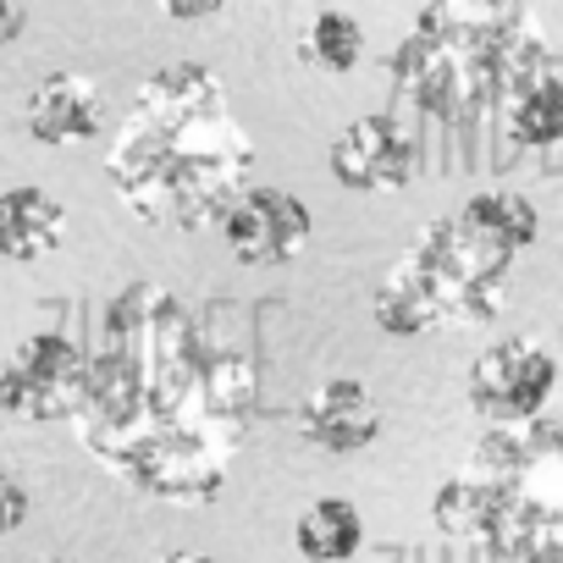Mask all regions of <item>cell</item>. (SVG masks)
<instances>
[{"instance_id": "cell-7", "label": "cell", "mask_w": 563, "mask_h": 563, "mask_svg": "<svg viewBox=\"0 0 563 563\" xmlns=\"http://www.w3.org/2000/svg\"><path fill=\"white\" fill-rule=\"evenodd\" d=\"M558 387V360L536 338H503L470 365V404L492 426H525L547 409Z\"/></svg>"}, {"instance_id": "cell-16", "label": "cell", "mask_w": 563, "mask_h": 563, "mask_svg": "<svg viewBox=\"0 0 563 563\" xmlns=\"http://www.w3.org/2000/svg\"><path fill=\"white\" fill-rule=\"evenodd\" d=\"M360 56H365V29L349 12H338V7L316 12V23L305 29V62H316L321 73L343 78V73L360 67Z\"/></svg>"}, {"instance_id": "cell-21", "label": "cell", "mask_w": 563, "mask_h": 563, "mask_svg": "<svg viewBox=\"0 0 563 563\" xmlns=\"http://www.w3.org/2000/svg\"><path fill=\"white\" fill-rule=\"evenodd\" d=\"M519 563H558V558H519Z\"/></svg>"}, {"instance_id": "cell-14", "label": "cell", "mask_w": 563, "mask_h": 563, "mask_svg": "<svg viewBox=\"0 0 563 563\" xmlns=\"http://www.w3.org/2000/svg\"><path fill=\"white\" fill-rule=\"evenodd\" d=\"M503 128L525 150H552L563 139V78L558 73H536L530 84H519L503 100Z\"/></svg>"}, {"instance_id": "cell-10", "label": "cell", "mask_w": 563, "mask_h": 563, "mask_svg": "<svg viewBox=\"0 0 563 563\" xmlns=\"http://www.w3.org/2000/svg\"><path fill=\"white\" fill-rule=\"evenodd\" d=\"M106 128V95L95 78L84 73H51L34 84L29 95V133L51 150H67V144H89L95 133Z\"/></svg>"}, {"instance_id": "cell-9", "label": "cell", "mask_w": 563, "mask_h": 563, "mask_svg": "<svg viewBox=\"0 0 563 563\" xmlns=\"http://www.w3.org/2000/svg\"><path fill=\"white\" fill-rule=\"evenodd\" d=\"M327 161H332V177L354 194H398L420 172V139L398 117L376 111V117H354L332 139Z\"/></svg>"}, {"instance_id": "cell-13", "label": "cell", "mask_w": 563, "mask_h": 563, "mask_svg": "<svg viewBox=\"0 0 563 563\" xmlns=\"http://www.w3.org/2000/svg\"><path fill=\"white\" fill-rule=\"evenodd\" d=\"M360 541H365V519H360V508L343 503V497L310 503V508L299 514V525H294V547H299L305 563H354Z\"/></svg>"}, {"instance_id": "cell-3", "label": "cell", "mask_w": 563, "mask_h": 563, "mask_svg": "<svg viewBox=\"0 0 563 563\" xmlns=\"http://www.w3.org/2000/svg\"><path fill=\"white\" fill-rule=\"evenodd\" d=\"M387 73L415 111L470 128L503 111L519 84L552 73V51L525 0H426Z\"/></svg>"}, {"instance_id": "cell-5", "label": "cell", "mask_w": 563, "mask_h": 563, "mask_svg": "<svg viewBox=\"0 0 563 563\" xmlns=\"http://www.w3.org/2000/svg\"><path fill=\"white\" fill-rule=\"evenodd\" d=\"M514 249L464 216L431 221L393 276L376 288V327L387 338H426L453 327H486L503 310Z\"/></svg>"}, {"instance_id": "cell-8", "label": "cell", "mask_w": 563, "mask_h": 563, "mask_svg": "<svg viewBox=\"0 0 563 563\" xmlns=\"http://www.w3.org/2000/svg\"><path fill=\"white\" fill-rule=\"evenodd\" d=\"M221 238L243 265H288L310 249V205L294 188L249 183L221 210Z\"/></svg>"}, {"instance_id": "cell-19", "label": "cell", "mask_w": 563, "mask_h": 563, "mask_svg": "<svg viewBox=\"0 0 563 563\" xmlns=\"http://www.w3.org/2000/svg\"><path fill=\"white\" fill-rule=\"evenodd\" d=\"M29 29V12H23V0H0V45H18Z\"/></svg>"}, {"instance_id": "cell-2", "label": "cell", "mask_w": 563, "mask_h": 563, "mask_svg": "<svg viewBox=\"0 0 563 563\" xmlns=\"http://www.w3.org/2000/svg\"><path fill=\"white\" fill-rule=\"evenodd\" d=\"M254 139L232 117L205 62H172L139 84V100L106 155L117 199L150 227L199 232L249 188Z\"/></svg>"}, {"instance_id": "cell-1", "label": "cell", "mask_w": 563, "mask_h": 563, "mask_svg": "<svg viewBox=\"0 0 563 563\" xmlns=\"http://www.w3.org/2000/svg\"><path fill=\"white\" fill-rule=\"evenodd\" d=\"M254 365L210 349L166 288H128L111 305L106 349L89 354L78 404L84 448L133 492L199 508L227 486V470L254 426Z\"/></svg>"}, {"instance_id": "cell-11", "label": "cell", "mask_w": 563, "mask_h": 563, "mask_svg": "<svg viewBox=\"0 0 563 563\" xmlns=\"http://www.w3.org/2000/svg\"><path fill=\"white\" fill-rule=\"evenodd\" d=\"M299 426H305V437L321 453H360V448H371L382 437V409H376V398H371L365 382L332 376V382H321L305 398Z\"/></svg>"}, {"instance_id": "cell-22", "label": "cell", "mask_w": 563, "mask_h": 563, "mask_svg": "<svg viewBox=\"0 0 563 563\" xmlns=\"http://www.w3.org/2000/svg\"><path fill=\"white\" fill-rule=\"evenodd\" d=\"M56 563H73V558H56Z\"/></svg>"}, {"instance_id": "cell-12", "label": "cell", "mask_w": 563, "mask_h": 563, "mask_svg": "<svg viewBox=\"0 0 563 563\" xmlns=\"http://www.w3.org/2000/svg\"><path fill=\"white\" fill-rule=\"evenodd\" d=\"M67 243V205L51 188H7L0 194V260L34 265Z\"/></svg>"}, {"instance_id": "cell-6", "label": "cell", "mask_w": 563, "mask_h": 563, "mask_svg": "<svg viewBox=\"0 0 563 563\" xmlns=\"http://www.w3.org/2000/svg\"><path fill=\"white\" fill-rule=\"evenodd\" d=\"M89 387V354L62 332H34L0 371V409L18 420H73Z\"/></svg>"}, {"instance_id": "cell-15", "label": "cell", "mask_w": 563, "mask_h": 563, "mask_svg": "<svg viewBox=\"0 0 563 563\" xmlns=\"http://www.w3.org/2000/svg\"><path fill=\"white\" fill-rule=\"evenodd\" d=\"M459 216H464V221H475L481 232H492L497 243H508L514 254H525V249L536 243V232H541L536 205H530L525 194H514V188H486V194H470Z\"/></svg>"}, {"instance_id": "cell-17", "label": "cell", "mask_w": 563, "mask_h": 563, "mask_svg": "<svg viewBox=\"0 0 563 563\" xmlns=\"http://www.w3.org/2000/svg\"><path fill=\"white\" fill-rule=\"evenodd\" d=\"M29 492H23V481H12V475H0V536H12V530H23V519H29Z\"/></svg>"}, {"instance_id": "cell-20", "label": "cell", "mask_w": 563, "mask_h": 563, "mask_svg": "<svg viewBox=\"0 0 563 563\" xmlns=\"http://www.w3.org/2000/svg\"><path fill=\"white\" fill-rule=\"evenodd\" d=\"M155 563H216L210 552H161Z\"/></svg>"}, {"instance_id": "cell-18", "label": "cell", "mask_w": 563, "mask_h": 563, "mask_svg": "<svg viewBox=\"0 0 563 563\" xmlns=\"http://www.w3.org/2000/svg\"><path fill=\"white\" fill-rule=\"evenodd\" d=\"M227 0H161V12L177 18V23H199V18H216Z\"/></svg>"}, {"instance_id": "cell-4", "label": "cell", "mask_w": 563, "mask_h": 563, "mask_svg": "<svg viewBox=\"0 0 563 563\" xmlns=\"http://www.w3.org/2000/svg\"><path fill=\"white\" fill-rule=\"evenodd\" d=\"M431 519L442 536L486 547L508 563H563V426L536 415L525 426L486 431L470 470L437 486Z\"/></svg>"}]
</instances>
